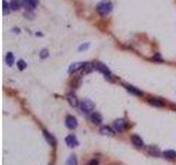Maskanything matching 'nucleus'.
I'll return each mask as SVG.
<instances>
[{"label":"nucleus","mask_w":176,"mask_h":165,"mask_svg":"<svg viewBox=\"0 0 176 165\" xmlns=\"http://www.w3.org/2000/svg\"><path fill=\"white\" fill-rule=\"evenodd\" d=\"M85 64H86V63H83V62H81V63L72 64V65L70 66V68H68V74H73V73L77 72V70H83V68H84V66H85Z\"/></svg>","instance_id":"obj_7"},{"label":"nucleus","mask_w":176,"mask_h":165,"mask_svg":"<svg viewBox=\"0 0 176 165\" xmlns=\"http://www.w3.org/2000/svg\"><path fill=\"white\" fill-rule=\"evenodd\" d=\"M65 124L68 129H75L78 124L77 119L74 116H67L66 119H65Z\"/></svg>","instance_id":"obj_4"},{"label":"nucleus","mask_w":176,"mask_h":165,"mask_svg":"<svg viewBox=\"0 0 176 165\" xmlns=\"http://www.w3.org/2000/svg\"><path fill=\"white\" fill-rule=\"evenodd\" d=\"M112 4L110 2L109 0H104V1H101V2H99L98 4H97V12H98L100 16H106V14H108L109 12H111V10H112Z\"/></svg>","instance_id":"obj_1"},{"label":"nucleus","mask_w":176,"mask_h":165,"mask_svg":"<svg viewBox=\"0 0 176 165\" xmlns=\"http://www.w3.org/2000/svg\"><path fill=\"white\" fill-rule=\"evenodd\" d=\"M6 63L9 65V66H12L14 63V56H13V54L11 52L7 53V55H6Z\"/></svg>","instance_id":"obj_16"},{"label":"nucleus","mask_w":176,"mask_h":165,"mask_svg":"<svg viewBox=\"0 0 176 165\" xmlns=\"http://www.w3.org/2000/svg\"><path fill=\"white\" fill-rule=\"evenodd\" d=\"M89 45H90L89 43H83L81 45H79V47H78V51H79V52H83V51H85L86 49H88V47H89Z\"/></svg>","instance_id":"obj_24"},{"label":"nucleus","mask_w":176,"mask_h":165,"mask_svg":"<svg viewBox=\"0 0 176 165\" xmlns=\"http://www.w3.org/2000/svg\"><path fill=\"white\" fill-rule=\"evenodd\" d=\"M12 31H13V32H17V33H20V29L13 28V29H12Z\"/></svg>","instance_id":"obj_26"},{"label":"nucleus","mask_w":176,"mask_h":165,"mask_svg":"<svg viewBox=\"0 0 176 165\" xmlns=\"http://www.w3.org/2000/svg\"><path fill=\"white\" fill-rule=\"evenodd\" d=\"M22 7V2L20 0H11L10 1V9L11 10H18V9H20Z\"/></svg>","instance_id":"obj_12"},{"label":"nucleus","mask_w":176,"mask_h":165,"mask_svg":"<svg viewBox=\"0 0 176 165\" xmlns=\"http://www.w3.org/2000/svg\"><path fill=\"white\" fill-rule=\"evenodd\" d=\"M163 155H164L166 158H169V160H174V158H176V152L175 151H172V150L164 151Z\"/></svg>","instance_id":"obj_17"},{"label":"nucleus","mask_w":176,"mask_h":165,"mask_svg":"<svg viewBox=\"0 0 176 165\" xmlns=\"http://www.w3.org/2000/svg\"><path fill=\"white\" fill-rule=\"evenodd\" d=\"M67 99H68V102H70L73 107H76V106H77L78 100H77V98H76V96H75L73 92H70V94L67 95Z\"/></svg>","instance_id":"obj_13"},{"label":"nucleus","mask_w":176,"mask_h":165,"mask_svg":"<svg viewBox=\"0 0 176 165\" xmlns=\"http://www.w3.org/2000/svg\"><path fill=\"white\" fill-rule=\"evenodd\" d=\"M65 165H77V158L74 154H72L70 158H67L66 164Z\"/></svg>","instance_id":"obj_19"},{"label":"nucleus","mask_w":176,"mask_h":165,"mask_svg":"<svg viewBox=\"0 0 176 165\" xmlns=\"http://www.w3.org/2000/svg\"><path fill=\"white\" fill-rule=\"evenodd\" d=\"M90 120L96 124H100L102 122V116L99 112H92L90 115Z\"/></svg>","instance_id":"obj_10"},{"label":"nucleus","mask_w":176,"mask_h":165,"mask_svg":"<svg viewBox=\"0 0 176 165\" xmlns=\"http://www.w3.org/2000/svg\"><path fill=\"white\" fill-rule=\"evenodd\" d=\"M113 128L117 132H123L127 129V121L124 119H117L113 122Z\"/></svg>","instance_id":"obj_3"},{"label":"nucleus","mask_w":176,"mask_h":165,"mask_svg":"<svg viewBox=\"0 0 176 165\" xmlns=\"http://www.w3.org/2000/svg\"><path fill=\"white\" fill-rule=\"evenodd\" d=\"M2 4H4V16H7L9 12H10V4H8L6 0H4L2 1Z\"/></svg>","instance_id":"obj_21"},{"label":"nucleus","mask_w":176,"mask_h":165,"mask_svg":"<svg viewBox=\"0 0 176 165\" xmlns=\"http://www.w3.org/2000/svg\"><path fill=\"white\" fill-rule=\"evenodd\" d=\"M149 104H151L152 106H155V107H163L164 104H163L161 100H158L156 98H151L149 99Z\"/></svg>","instance_id":"obj_18"},{"label":"nucleus","mask_w":176,"mask_h":165,"mask_svg":"<svg viewBox=\"0 0 176 165\" xmlns=\"http://www.w3.org/2000/svg\"><path fill=\"white\" fill-rule=\"evenodd\" d=\"M17 65H18V68H19L20 70H23L24 68H27V63H25L23 60H19V61H18Z\"/></svg>","instance_id":"obj_22"},{"label":"nucleus","mask_w":176,"mask_h":165,"mask_svg":"<svg viewBox=\"0 0 176 165\" xmlns=\"http://www.w3.org/2000/svg\"><path fill=\"white\" fill-rule=\"evenodd\" d=\"M149 153H150V155H152V156H158V155H160V150H158V148H156V147H151V148L149 149Z\"/></svg>","instance_id":"obj_20"},{"label":"nucleus","mask_w":176,"mask_h":165,"mask_svg":"<svg viewBox=\"0 0 176 165\" xmlns=\"http://www.w3.org/2000/svg\"><path fill=\"white\" fill-rule=\"evenodd\" d=\"M65 142H66V144L70 148H74V147H77L78 145V141L74 134H68L66 137V139H65Z\"/></svg>","instance_id":"obj_5"},{"label":"nucleus","mask_w":176,"mask_h":165,"mask_svg":"<svg viewBox=\"0 0 176 165\" xmlns=\"http://www.w3.org/2000/svg\"><path fill=\"white\" fill-rule=\"evenodd\" d=\"M31 1L35 4V6H38V4H39V0H31Z\"/></svg>","instance_id":"obj_27"},{"label":"nucleus","mask_w":176,"mask_h":165,"mask_svg":"<svg viewBox=\"0 0 176 165\" xmlns=\"http://www.w3.org/2000/svg\"><path fill=\"white\" fill-rule=\"evenodd\" d=\"M126 88L128 89V91H129V92L133 94V95H137V96H141V95H142L141 90L137 89V88L133 87V86H130V85H126Z\"/></svg>","instance_id":"obj_15"},{"label":"nucleus","mask_w":176,"mask_h":165,"mask_svg":"<svg viewBox=\"0 0 176 165\" xmlns=\"http://www.w3.org/2000/svg\"><path fill=\"white\" fill-rule=\"evenodd\" d=\"M98 164H99V162L97 161V160H92V161L89 162L88 165H98Z\"/></svg>","instance_id":"obj_25"},{"label":"nucleus","mask_w":176,"mask_h":165,"mask_svg":"<svg viewBox=\"0 0 176 165\" xmlns=\"http://www.w3.org/2000/svg\"><path fill=\"white\" fill-rule=\"evenodd\" d=\"M21 2H22V7L24 8L27 11H32L33 9H35V7H36L31 0H22Z\"/></svg>","instance_id":"obj_8"},{"label":"nucleus","mask_w":176,"mask_h":165,"mask_svg":"<svg viewBox=\"0 0 176 165\" xmlns=\"http://www.w3.org/2000/svg\"><path fill=\"white\" fill-rule=\"evenodd\" d=\"M81 108L85 112H90L95 108V104L90 99H83L81 101Z\"/></svg>","instance_id":"obj_2"},{"label":"nucleus","mask_w":176,"mask_h":165,"mask_svg":"<svg viewBox=\"0 0 176 165\" xmlns=\"http://www.w3.org/2000/svg\"><path fill=\"white\" fill-rule=\"evenodd\" d=\"M43 134H44V137L46 138V141H47V142H49L51 145H55V144H56V141H55L54 137H52V135H51V134H50L47 131L43 130Z\"/></svg>","instance_id":"obj_14"},{"label":"nucleus","mask_w":176,"mask_h":165,"mask_svg":"<svg viewBox=\"0 0 176 165\" xmlns=\"http://www.w3.org/2000/svg\"><path fill=\"white\" fill-rule=\"evenodd\" d=\"M100 133L102 135H107V137H112L115 135V130H111V128L110 127H101V129H100Z\"/></svg>","instance_id":"obj_9"},{"label":"nucleus","mask_w":176,"mask_h":165,"mask_svg":"<svg viewBox=\"0 0 176 165\" xmlns=\"http://www.w3.org/2000/svg\"><path fill=\"white\" fill-rule=\"evenodd\" d=\"M131 141H132V143H133L137 148H142V147L144 145L143 140H142L139 135H132V137H131Z\"/></svg>","instance_id":"obj_11"},{"label":"nucleus","mask_w":176,"mask_h":165,"mask_svg":"<svg viewBox=\"0 0 176 165\" xmlns=\"http://www.w3.org/2000/svg\"><path fill=\"white\" fill-rule=\"evenodd\" d=\"M95 68L97 70H99L100 73H102L104 75H106V76H110V70L109 68L106 66L105 64H102V63H96L95 64Z\"/></svg>","instance_id":"obj_6"},{"label":"nucleus","mask_w":176,"mask_h":165,"mask_svg":"<svg viewBox=\"0 0 176 165\" xmlns=\"http://www.w3.org/2000/svg\"><path fill=\"white\" fill-rule=\"evenodd\" d=\"M49 56V51L46 49H43L41 52H40V57L42 58V60H44V58H46V57Z\"/></svg>","instance_id":"obj_23"}]
</instances>
